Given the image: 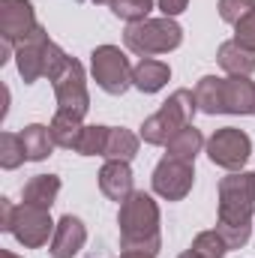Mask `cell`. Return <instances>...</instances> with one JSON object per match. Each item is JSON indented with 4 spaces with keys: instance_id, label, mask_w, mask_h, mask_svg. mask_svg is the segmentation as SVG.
<instances>
[{
    "instance_id": "cell-10",
    "label": "cell",
    "mask_w": 255,
    "mask_h": 258,
    "mask_svg": "<svg viewBox=\"0 0 255 258\" xmlns=\"http://www.w3.org/2000/svg\"><path fill=\"white\" fill-rule=\"evenodd\" d=\"M48 30L36 27L27 39H21L15 45V66L18 75L24 78V84H33L39 78H45V48H48Z\"/></svg>"
},
{
    "instance_id": "cell-30",
    "label": "cell",
    "mask_w": 255,
    "mask_h": 258,
    "mask_svg": "<svg viewBox=\"0 0 255 258\" xmlns=\"http://www.w3.org/2000/svg\"><path fill=\"white\" fill-rule=\"evenodd\" d=\"M12 219H15V204L9 198H0V231H12Z\"/></svg>"
},
{
    "instance_id": "cell-26",
    "label": "cell",
    "mask_w": 255,
    "mask_h": 258,
    "mask_svg": "<svg viewBox=\"0 0 255 258\" xmlns=\"http://www.w3.org/2000/svg\"><path fill=\"white\" fill-rule=\"evenodd\" d=\"M108 6H111L114 18H120V21H126V24H138V21H144V18L150 15L153 0H111Z\"/></svg>"
},
{
    "instance_id": "cell-23",
    "label": "cell",
    "mask_w": 255,
    "mask_h": 258,
    "mask_svg": "<svg viewBox=\"0 0 255 258\" xmlns=\"http://www.w3.org/2000/svg\"><path fill=\"white\" fill-rule=\"evenodd\" d=\"M21 162H27L24 144H21V132H0V168L15 171Z\"/></svg>"
},
{
    "instance_id": "cell-22",
    "label": "cell",
    "mask_w": 255,
    "mask_h": 258,
    "mask_svg": "<svg viewBox=\"0 0 255 258\" xmlns=\"http://www.w3.org/2000/svg\"><path fill=\"white\" fill-rule=\"evenodd\" d=\"M138 141H141V135H135L132 129L111 126L108 147H105V159H120V162L135 159V153H138Z\"/></svg>"
},
{
    "instance_id": "cell-6",
    "label": "cell",
    "mask_w": 255,
    "mask_h": 258,
    "mask_svg": "<svg viewBox=\"0 0 255 258\" xmlns=\"http://www.w3.org/2000/svg\"><path fill=\"white\" fill-rule=\"evenodd\" d=\"M204 150L213 165H219L225 171H243V165L252 156V138L237 126H222L207 138Z\"/></svg>"
},
{
    "instance_id": "cell-29",
    "label": "cell",
    "mask_w": 255,
    "mask_h": 258,
    "mask_svg": "<svg viewBox=\"0 0 255 258\" xmlns=\"http://www.w3.org/2000/svg\"><path fill=\"white\" fill-rule=\"evenodd\" d=\"M156 6H159V12H162L165 18H177L180 12H186L189 0H156Z\"/></svg>"
},
{
    "instance_id": "cell-16",
    "label": "cell",
    "mask_w": 255,
    "mask_h": 258,
    "mask_svg": "<svg viewBox=\"0 0 255 258\" xmlns=\"http://www.w3.org/2000/svg\"><path fill=\"white\" fill-rule=\"evenodd\" d=\"M192 93H195L198 111H204V114H225V78L204 75V78H198Z\"/></svg>"
},
{
    "instance_id": "cell-7",
    "label": "cell",
    "mask_w": 255,
    "mask_h": 258,
    "mask_svg": "<svg viewBox=\"0 0 255 258\" xmlns=\"http://www.w3.org/2000/svg\"><path fill=\"white\" fill-rule=\"evenodd\" d=\"M54 225L51 222V213L45 207H36V204H15V219H12V237L24 246V249H39L45 246L51 237H54Z\"/></svg>"
},
{
    "instance_id": "cell-28",
    "label": "cell",
    "mask_w": 255,
    "mask_h": 258,
    "mask_svg": "<svg viewBox=\"0 0 255 258\" xmlns=\"http://www.w3.org/2000/svg\"><path fill=\"white\" fill-rule=\"evenodd\" d=\"M234 42L255 54V9L246 18H240V21L234 24Z\"/></svg>"
},
{
    "instance_id": "cell-24",
    "label": "cell",
    "mask_w": 255,
    "mask_h": 258,
    "mask_svg": "<svg viewBox=\"0 0 255 258\" xmlns=\"http://www.w3.org/2000/svg\"><path fill=\"white\" fill-rule=\"evenodd\" d=\"M108 135H111V126H84L75 153H81V156H105Z\"/></svg>"
},
{
    "instance_id": "cell-27",
    "label": "cell",
    "mask_w": 255,
    "mask_h": 258,
    "mask_svg": "<svg viewBox=\"0 0 255 258\" xmlns=\"http://www.w3.org/2000/svg\"><path fill=\"white\" fill-rule=\"evenodd\" d=\"M219 18L225 24H237L240 18H246L255 9V0H219Z\"/></svg>"
},
{
    "instance_id": "cell-5",
    "label": "cell",
    "mask_w": 255,
    "mask_h": 258,
    "mask_svg": "<svg viewBox=\"0 0 255 258\" xmlns=\"http://www.w3.org/2000/svg\"><path fill=\"white\" fill-rule=\"evenodd\" d=\"M132 69L129 57L117 45H96L90 54V72L93 81L108 93V96H123L132 87Z\"/></svg>"
},
{
    "instance_id": "cell-34",
    "label": "cell",
    "mask_w": 255,
    "mask_h": 258,
    "mask_svg": "<svg viewBox=\"0 0 255 258\" xmlns=\"http://www.w3.org/2000/svg\"><path fill=\"white\" fill-rule=\"evenodd\" d=\"M90 3H96V6H99V3H111V0H90Z\"/></svg>"
},
{
    "instance_id": "cell-33",
    "label": "cell",
    "mask_w": 255,
    "mask_h": 258,
    "mask_svg": "<svg viewBox=\"0 0 255 258\" xmlns=\"http://www.w3.org/2000/svg\"><path fill=\"white\" fill-rule=\"evenodd\" d=\"M0 258H21V255H15V252H9V249H3V252H0Z\"/></svg>"
},
{
    "instance_id": "cell-20",
    "label": "cell",
    "mask_w": 255,
    "mask_h": 258,
    "mask_svg": "<svg viewBox=\"0 0 255 258\" xmlns=\"http://www.w3.org/2000/svg\"><path fill=\"white\" fill-rule=\"evenodd\" d=\"M84 117H78V114H72V111H57L54 117H51V138H54V144L57 147H63V150H75L78 147V138H81V132H84V123H81Z\"/></svg>"
},
{
    "instance_id": "cell-11",
    "label": "cell",
    "mask_w": 255,
    "mask_h": 258,
    "mask_svg": "<svg viewBox=\"0 0 255 258\" xmlns=\"http://www.w3.org/2000/svg\"><path fill=\"white\" fill-rule=\"evenodd\" d=\"M36 12L30 0H0V39L21 42L36 30Z\"/></svg>"
},
{
    "instance_id": "cell-1",
    "label": "cell",
    "mask_w": 255,
    "mask_h": 258,
    "mask_svg": "<svg viewBox=\"0 0 255 258\" xmlns=\"http://www.w3.org/2000/svg\"><path fill=\"white\" fill-rule=\"evenodd\" d=\"M255 213V171H231L219 180V213L216 231L225 237L228 249H243L252 237Z\"/></svg>"
},
{
    "instance_id": "cell-3",
    "label": "cell",
    "mask_w": 255,
    "mask_h": 258,
    "mask_svg": "<svg viewBox=\"0 0 255 258\" xmlns=\"http://www.w3.org/2000/svg\"><path fill=\"white\" fill-rule=\"evenodd\" d=\"M195 111H198L195 93L186 90V87L174 90V93L159 105V111H156V114H150V117L141 123V138H144V144H153V147L168 144L180 129L192 123Z\"/></svg>"
},
{
    "instance_id": "cell-9",
    "label": "cell",
    "mask_w": 255,
    "mask_h": 258,
    "mask_svg": "<svg viewBox=\"0 0 255 258\" xmlns=\"http://www.w3.org/2000/svg\"><path fill=\"white\" fill-rule=\"evenodd\" d=\"M153 192L165 201H183L192 192V183H195V168L192 162L183 159H171V156H162L153 168Z\"/></svg>"
},
{
    "instance_id": "cell-4",
    "label": "cell",
    "mask_w": 255,
    "mask_h": 258,
    "mask_svg": "<svg viewBox=\"0 0 255 258\" xmlns=\"http://www.w3.org/2000/svg\"><path fill=\"white\" fill-rule=\"evenodd\" d=\"M183 42V27L174 18H144L138 24H129L123 33V45L138 57H153V54H168L180 48Z\"/></svg>"
},
{
    "instance_id": "cell-2",
    "label": "cell",
    "mask_w": 255,
    "mask_h": 258,
    "mask_svg": "<svg viewBox=\"0 0 255 258\" xmlns=\"http://www.w3.org/2000/svg\"><path fill=\"white\" fill-rule=\"evenodd\" d=\"M159 222H162V216H159V204L153 201V195L135 189L126 201H120V213H117L120 249L159 252V246H162Z\"/></svg>"
},
{
    "instance_id": "cell-14",
    "label": "cell",
    "mask_w": 255,
    "mask_h": 258,
    "mask_svg": "<svg viewBox=\"0 0 255 258\" xmlns=\"http://www.w3.org/2000/svg\"><path fill=\"white\" fill-rule=\"evenodd\" d=\"M171 78V66L165 60H153V57H141L132 69V87L141 93H159Z\"/></svg>"
},
{
    "instance_id": "cell-31",
    "label": "cell",
    "mask_w": 255,
    "mask_h": 258,
    "mask_svg": "<svg viewBox=\"0 0 255 258\" xmlns=\"http://www.w3.org/2000/svg\"><path fill=\"white\" fill-rule=\"evenodd\" d=\"M120 258H156V252H147V249H120Z\"/></svg>"
},
{
    "instance_id": "cell-8",
    "label": "cell",
    "mask_w": 255,
    "mask_h": 258,
    "mask_svg": "<svg viewBox=\"0 0 255 258\" xmlns=\"http://www.w3.org/2000/svg\"><path fill=\"white\" fill-rule=\"evenodd\" d=\"M54 87V99H57V111H72L78 117H84L90 111V93H87V75L84 66L75 57H69L66 69L51 81Z\"/></svg>"
},
{
    "instance_id": "cell-15",
    "label": "cell",
    "mask_w": 255,
    "mask_h": 258,
    "mask_svg": "<svg viewBox=\"0 0 255 258\" xmlns=\"http://www.w3.org/2000/svg\"><path fill=\"white\" fill-rule=\"evenodd\" d=\"M225 114H255V84L249 75L225 78Z\"/></svg>"
},
{
    "instance_id": "cell-18",
    "label": "cell",
    "mask_w": 255,
    "mask_h": 258,
    "mask_svg": "<svg viewBox=\"0 0 255 258\" xmlns=\"http://www.w3.org/2000/svg\"><path fill=\"white\" fill-rule=\"evenodd\" d=\"M216 63L222 66L228 75H252L255 72V54L246 51L243 45H237L234 39L222 42L216 51Z\"/></svg>"
},
{
    "instance_id": "cell-25",
    "label": "cell",
    "mask_w": 255,
    "mask_h": 258,
    "mask_svg": "<svg viewBox=\"0 0 255 258\" xmlns=\"http://www.w3.org/2000/svg\"><path fill=\"white\" fill-rule=\"evenodd\" d=\"M189 249H192V252H198L201 258H225L228 243H225V237H222L216 228H210V231L195 234V240H192Z\"/></svg>"
},
{
    "instance_id": "cell-17",
    "label": "cell",
    "mask_w": 255,
    "mask_h": 258,
    "mask_svg": "<svg viewBox=\"0 0 255 258\" xmlns=\"http://www.w3.org/2000/svg\"><path fill=\"white\" fill-rule=\"evenodd\" d=\"M57 195H60V177L57 174H36L21 189L24 204H36V207H45V210H51Z\"/></svg>"
},
{
    "instance_id": "cell-21",
    "label": "cell",
    "mask_w": 255,
    "mask_h": 258,
    "mask_svg": "<svg viewBox=\"0 0 255 258\" xmlns=\"http://www.w3.org/2000/svg\"><path fill=\"white\" fill-rule=\"evenodd\" d=\"M204 144H207L204 135L189 123V126H183L171 141H168V144H165V156H171V159H183V162H195V156L201 153Z\"/></svg>"
},
{
    "instance_id": "cell-19",
    "label": "cell",
    "mask_w": 255,
    "mask_h": 258,
    "mask_svg": "<svg viewBox=\"0 0 255 258\" xmlns=\"http://www.w3.org/2000/svg\"><path fill=\"white\" fill-rule=\"evenodd\" d=\"M21 144H24L27 162H42V159H48L51 150L57 147L54 138H51V129L42 126V123H30V126L21 129Z\"/></svg>"
},
{
    "instance_id": "cell-12",
    "label": "cell",
    "mask_w": 255,
    "mask_h": 258,
    "mask_svg": "<svg viewBox=\"0 0 255 258\" xmlns=\"http://www.w3.org/2000/svg\"><path fill=\"white\" fill-rule=\"evenodd\" d=\"M84 243H87L84 222L78 216L66 213V216H60V222L54 225V237H51V249L48 252L54 258H72L84 249Z\"/></svg>"
},
{
    "instance_id": "cell-32",
    "label": "cell",
    "mask_w": 255,
    "mask_h": 258,
    "mask_svg": "<svg viewBox=\"0 0 255 258\" xmlns=\"http://www.w3.org/2000/svg\"><path fill=\"white\" fill-rule=\"evenodd\" d=\"M177 258H201V255H198V252H192V249H186V252H180Z\"/></svg>"
},
{
    "instance_id": "cell-13",
    "label": "cell",
    "mask_w": 255,
    "mask_h": 258,
    "mask_svg": "<svg viewBox=\"0 0 255 258\" xmlns=\"http://www.w3.org/2000/svg\"><path fill=\"white\" fill-rule=\"evenodd\" d=\"M99 189L108 201H126L129 195L135 192L132 186V168L129 162H120V159H108L102 168H99Z\"/></svg>"
}]
</instances>
